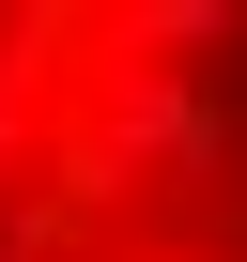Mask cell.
<instances>
[{"instance_id": "1", "label": "cell", "mask_w": 247, "mask_h": 262, "mask_svg": "<svg viewBox=\"0 0 247 262\" xmlns=\"http://www.w3.org/2000/svg\"><path fill=\"white\" fill-rule=\"evenodd\" d=\"M0 262H247V16H0Z\"/></svg>"}]
</instances>
